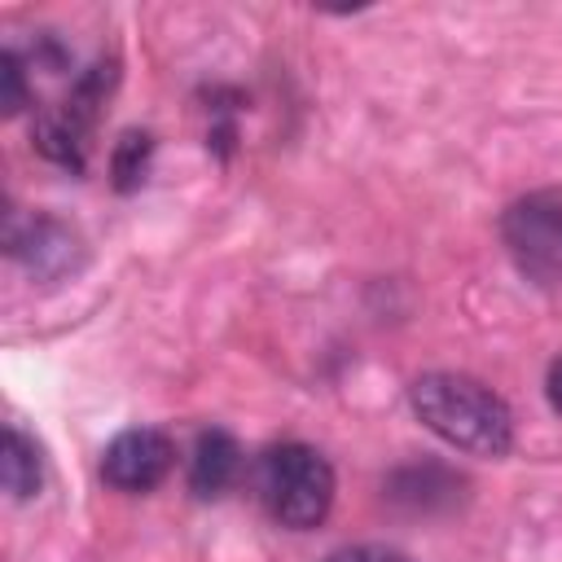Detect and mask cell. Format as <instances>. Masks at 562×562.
I'll use <instances>...</instances> for the list:
<instances>
[{"label":"cell","instance_id":"cell-8","mask_svg":"<svg viewBox=\"0 0 562 562\" xmlns=\"http://www.w3.org/2000/svg\"><path fill=\"white\" fill-rule=\"evenodd\" d=\"M0 483H4V492L13 501H31L44 487V452L13 422L4 426V443H0Z\"/></svg>","mask_w":562,"mask_h":562},{"label":"cell","instance_id":"cell-4","mask_svg":"<svg viewBox=\"0 0 562 562\" xmlns=\"http://www.w3.org/2000/svg\"><path fill=\"white\" fill-rule=\"evenodd\" d=\"M501 237L531 281L562 285V189H536L518 198L501 215Z\"/></svg>","mask_w":562,"mask_h":562},{"label":"cell","instance_id":"cell-7","mask_svg":"<svg viewBox=\"0 0 562 562\" xmlns=\"http://www.w3.org/2000/svg\"><path fill=\"white\" fill-rule=\"evenodd\" d=\"M241 474V448L228 430L211 426L193 439V452H189V492L198 501H215L224 496Z\"/></svg>","mask_w":562,"mask_h":562},{"label":"cell","instance_id":"cell-6","mask_svg":"<svg viewBox=\"0 0 562 562\" xmlns=\"http://www.w3.org/2000/svg\"><path fill=\"white\" fill-rule=\"evenodd\" d=\"M171 465H176V443L158 426H127L101 452V479L127 496L154 492L171 474Z\"/></svg>","mask_w":562,"mask_h":562},{"label":"cell","instance_id":"cell-9","mask_svg":"<svg viewBox=\"0 0 562 562\" xmlns=\"http://www.w3.org/2000/svg\"><path fill=\"white\" fill-rule=\"evenodd\" d=\"M149 154H154V136L149 132H123L114 140V154H110V176H114V189L119 193H132L140 189L145 171H149Z\"/></svg>","mask_w":562,"mask_h":562},{"label":"cell","instance_id":"cell-3","mask_svg":"<svg viewBox=\"0 0 562 562\" xmlns=\"http://www.w3.org/2000/svg\"><path fill=\"white\" fill-rule=\"evenodd\" d=\"M119 70L114 61H97L92 70H83L70 88V97L53 110H44L31 127V140L35 149L57 162V167H70V171H83L88 162V136H92V123H97V105L105 101V92L114 88Z\"/></svg>","mask_w":562,"mask_h":562},{"label":"cell","instance_id":"cell-1","mask_svg":"<svg viewBox=\"0 0 562 562\" xmlns=\"http://www.w3.org/2000/svg\"><path fill=\"white\" fill-rule=\"evenodd\" d=\"M408 408L435 439H443L465 457H505L514 448L509 404L470 373H452V369L422 373L408 386Z\"/></svg>","mask_w":562,"mask_h":562},{"label":"cell","instance_id":"cell-12","mask_svg":"<svg viewBox=\"0 0 562 562\" xmlns=\"http://www.w3.org/2000/svg\"><path fill=\"white\" fill-rule=\"evenodd\" d=\"M544 395H549V408L562 417V356L549 364V373H544Z\"/></svg>","mask_w":562,"mask_h":562},{"label":"cell","instance_id":"cell-10","mask_svg":"<svg viewBox=\"0 0 562 562\" xmlns=\"http://www.w3.org/2000/svg\"><path fill=\"white\" fill-rule=\"evenodd\" d=\"M0 105H4V114L26 110V66L13 48L0 53Z\"/></svg>","mask_w":562,"mask_h":562},{"label":"cell","instance_id":"cell-11","mask_svg":"<svg viewBox=\"0 0 562 562\" xmlns=\"http://www.w3.org/2000/svg\"><path fill=\"white\" fill-rule=\"evenodd\" d=\"M325 562H413V558L391 544H347V549H334Z\"/></svg>","mask_w":562,"mask_h":562},{"label":"cell","instance_id":"cell-5","mask_svg":"<svg viewBox=\"0 0 562 562\" xmlns=\"http://www.w3.org/2000/svg\"><path fill=\"white\" fill-rule=\"evenodd\" d=\"M4 250L35 277V281H61L79 272L83 263V241L79 233L57 220V215H18L9 211L4 220Z\"/></svg>","mask_w":562,"mask_h":562},{"label":"cell","instance_id":"cell-2","mask_svg":"<svg viewBox=\"0 0 562 562\" xmlns=\"http://www.w3.org/2000/svg\"><path fill=\"white\" fill-rule=\"evenodd\" d=\"M334 465L321 448L285 439L255 457V496L263 514L285 531H312L334 509Z\"/></svg>","mask_w":562,"mask_h":562}]
</instances>
